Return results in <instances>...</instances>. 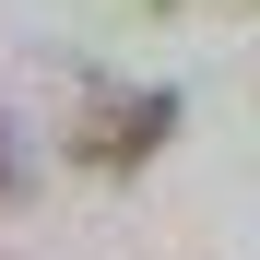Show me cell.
<instances>
[{
    "mask_svg": "<svg viewBox=\"0 0 260 260\" xmlns=\"http://www.w3.org/2000/svg\"><path fill=\"white\" fill-rule=\"evenodd\" d=\"M166 130H178V95L166 83H107V95H83V118H71V166H95V178H130Z\"/></svg>",
    "mask_w": 260,
    "mask_h": 260,
    "instance_id": "6da1fadb",
    "label": "cell"
}]
</instances>
